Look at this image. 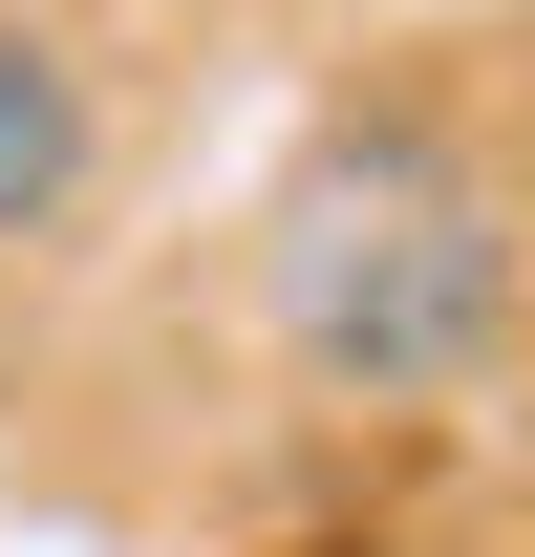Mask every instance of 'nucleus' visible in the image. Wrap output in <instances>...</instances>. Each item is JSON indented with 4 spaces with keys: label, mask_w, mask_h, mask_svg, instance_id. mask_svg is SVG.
Wrapping results in <instances>:
<instances>
[{
    "label": "nucleus",
    "mask_w": 535,
    "mask_h": 557,
    "mask_svg": "<svg viewBox=\"0 0 535 557\" xmlns=\"http://www.w3.org/2000/svg\"><path fill=\"white\" fill-rule=\"evenodd\" d=\"M86 172H108V108H86L65 22H22V0H0V258H22V236H65Z\"/></svg>",
    "instance_id": "obj_2"
},
{
    "label": "nucleus",
    "mask_w": 535,
    "mask_h": 557,
    "mask_svg": "<svg viewBox=\"0 0 535 557\" xmlns=\"http://www.w3.org/2000/svg\"><path fill=\"white\" fill-rule=\"evenodd\" d=\"M258 300H278V344L322 364V386L407 408V386H471V364H493V322H514V214L471 194V150L343 129L322 172L258 214Z\"/></svg>",
    "instance_id": "obj_1"
}]
</instances>
